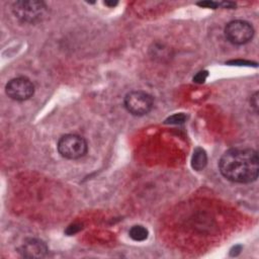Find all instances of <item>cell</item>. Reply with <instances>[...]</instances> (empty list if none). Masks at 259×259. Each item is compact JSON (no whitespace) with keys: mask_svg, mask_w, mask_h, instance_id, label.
Returning a JSON list of instances; mask_svg holds the SVG:
<instances>
[{"mask_svg":"<svg viewBox=\"0 0 259 259\" xmlns=\"http://www.w3.org/2000/svg\"><path fill=\"white\" fill-rule=\"evenodd\" d=\"M8 97L16 101L29 99L34 93L33 83L26 77H16L11 79L5 86Z\"/></svg>","mask_w":259,"mask_h":259,"instance_id":"obj_6","label":"cell"},{"mask_svg":"<svg viewBox=\"0 0 259 259\" xmlns=\"http://www.w3.org/2000/svg\"><path fill=\"white\" fill-rule=\"evenodd\" d=\"M128 235L134 241L142 242V241H145L148 238L149 232L143 226H134V227L131 228V230L128 232Z\"/></svg>","mask_w":259,"mask_h":259,"instance_id":"obj_9","label":"cell"},{"mask_svg":"<svg viewBox=\"0 0 259 259\" xmlns=\"http://www.w3.org/2000/svg\"><path fill=\"white\" fill-rule=\"evenodd\" d=\"M19 252L25 258H41L47 255L48 247L38 239H27L19 248Z\"/></svg>","mask_w":259,"mask_h":259,"instance_id":"obj_7","label":"cell"},{"mask_svg":"<svg viewBox=\"0 0 259 259\" xmlns=\"http://www.w3.org/2000/svg\"><path fill=\"white\" fill-rule=\"evenodd\" d=\"M225 34L230 42L234 45H244L252 39L254 28L245 20H232L226 25Z\"/></svg>","mask_w":259,"mask_h":259,"instance_id":"obj_5","label":"cell"},{"mask_svg":"<svg viewBox=\"0 0 259 259\" xmlns=\"http://www.w3.org/2000/svg\"><path fill=\"white\" fill-rule=\"evenodd\" d=\"M208 73L207 71H200L198 72L194 77H193V81L195 83H203L205 81V79L207 78Z\"/></svg>","mask_w":259,"mask_h":259,"instance_id":"obj_11","label":"cell"},{"mask_svg":"<svg viewBox=\"0 0 259 259\" xmlns=\"http://www.w3.org/2000/svg\"><path fill=\"white\" fill-rule=\"evenodd\" d=\"M207 163V156L203 149L196 148L193 151V155L191 158V166L194 170L200 171L202 170Z\"/></svg>","mask_w":259,"mask_h":259,"instance_id":"obj_8","label":"cell"},{"mask_svg":"<svg viewBox=\"0 0 259 259\" xmlns=\"http://www.w3.org/2000/svg\"><path fill=\"white\" fill-rule=\"evenodd\" d=\"M124 107L126 110L134 115H145L150 112L154 105V99L152 95L145 91H131L128 92L123 100Z\"/></svg>","mask_w":259,"mask_h":259,"instance_id":"obj_4","label":"cell"},{"mask_svg":"<svg viewBox=\"0 0 259 259\" xmlns=\"http://www.w3.org/2000/svg\"><path fill=\"white\" fill-rule=\"evenodd\" d=\"M198 6L201 7H206V8H217L219 6V2H214V1H201L197 3Z\"/></svg>","mask_w":259,"mask_h":259,"instance_id":"obj_12","label":"cell"},{"mask_svg":"<svg viewBox=\"0 0 259 259\" xmlns=\"http://www.w3.org/2000/svg\"><path fill=\"white\" fill-rule=\"evenodd\" d=\"M12 11L19 20L27 23H36L47 17L49 8L42 1L20 0L13 3Z\"/></svg>","mask_w":259,"mask_h":259,"instance_id":"obj_2","label":"cell"},{"mask_svg":"<svg viewBox=\"0 0 259 259\" xmlns=\"http://www.w3.org/2000/svg\"><path fill=\"white\" fill-rule=\"evenodd\" d=\"M251 105L254 107L255 111L257 112V110H258V92H256V93L251 97Z\"/></svg>","mask_w":259,"mask_h":259,"instance_id":"obj_13","label":"cell"},{"mask_svg":"<svg viewBox=\"0 0 259 259\" xmlns=\"http://www.w3.org/2000/svg\"><path fill=\"white\" fill-rule=\"evenodd\" d=\"M219 169L222 175L230 181L253 182L257 179L259 172L258 154L253 149H230L221 157Z\"/></svg>","mask_w":259,"mask_h":259,"instance_id":"obj_1","label":"cell"},{"mask_svg":"<svg viewBox=\"0 0 259 259\" xmlns=\"http://www.w3.org/2000/svg\"><path fill=\"white\" fill-rule=\"evenodd\" d=\"M58 151L60 155L69 160L82 158L87 153L86 141L75 134L63 136L58 142Z\"/></svg>","mask_w":259,"mask_h":259,"instance_id":"obj_3","label":"cell"},{"mask_svg":"<svg viewBox=\"0 0 259 259\" xmlns=\"http://www.w3.org/2000/svg\"><path fill=\"white\" fill-rule=\"evenodd\" d=\"M104 4H105V5H107V6H110V7H111V6H115V5L117 4V1H105V2H104Z\"/></svg>","mask_w":259,"mask_h":259,"instance_id":"obj_14","label":"cell"},{"mask_svg":"<svg viewBox=\"0 0 259 259\" xmlns=\"http://www.w3.org/2000/svg\"><path fill=\"white\" fill-rule=\"evenodd\" d=\"M186 120V115L183 113H176L174 115L169 116L165 122L166 123H172V124H178V123H183Z\"/></svg>","mask_w":259,"mask_h":259,"instance_id":"obj_10","label":"cell"}]
</instances>
